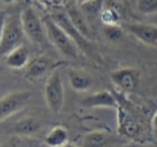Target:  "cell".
<instances>
[{
    "label": "cell",
    "instance_id": "cell-1",
    "mask_svg": "<svg viewBox=\"0 0 157 147\" xmlns=\"http://www.w3.org/2000/svg\"><path fill=\"white\" fill-rule=\"evenodd\" d=\"M43 24L48 40L58 50V52L67 58L78 59L80 50L67 32L51 16L44 18Z\"/></svg>",
    "mask_w": 157,
    "mask_h": 147
},
{
    "label": "cell",
    "instance_id": "cell-2",
    "mask_svg": "<svg viewBox=\"0 0 157 147\" xmlns=\"http://www.w3.org/2000/svg\"><path fill=\"white\" fill-rule=\"evenodd\" d=\"M25 33L22 27L21 17L12 16L6 18L3 30L0 38V56L5 57L12 50L23 44Z\"/></svg>",
    "mask_w": 157,
    "mask_h": 147
},
{
    "label": "cell",
    "instance_id": "cell-3",
    "mask_svg": "<svg viewBox=\"0 0 157 147\" xmlns=\"http://www.w3.org/2000/svg\"><path fill=\"white\" fill-rule=\"evenodd\" d=\"M50 16L67 32V35L73 40L74 43L78 45V50L82 51V52L87 55L88 57H93V59L96 58V53H95V48H94V46H93L92 40L84 37V36L78 30V28H76V27L72 24L71 21H70L67 13L57 12V13H53L52 15H50Z\"/></svg>",
    "mask_w": 157,
    "mask_h": 147
},
{
    "label": "cell",
    "instance_id": "cell-4",
    "mask_svg": "<svg viewBox=\"0 0 157 147\" xmlns=\"http://www.w3.org/2000/svg\"><path fill=\"white\" fill-rule=\"evenodd\" d=\"M44 98L48 110L59 114L65 102V88L59 72H53L48 78L44 86Z\"/></svg>",
    "mask_w": 157,
    "mask_h": 147
},
{
    "label": "cell",
    "instance_id": "cell-5",
    "mask_svg": "<svg viewBox=\"0 0 157 147\" xmlns=\"http://www.w3.org/2000/svg\"><path fill=\"white\" fill-rule=\"evenodd\" d=\"M21 22L24 33L33 43L41 44L44 40V24L31 7H27L21 13Z\"/></svg>",
    "mask_w": 157,
    "mask_h": 147
},
{
    "label": "cell",
    "instance_id": "cell-6",
    "mask_svg": "<svg viewBox=\"0 0 157 147\" xmlns=\"http://www.w3.org/2000/svg\"><path fill=\"white\" fill-rule=\"evenodd\" d=\"M31 93L26 90L12 91L0 98V120L8 118L21 110L30 99Z\"/></svg>",
    "mask_w": 157,
    "mask_h": 147
},
{
    "label": "cell",
    "instance_id": "cell-7",
    "mask_svg": "<svg viewBox=\"0 0 157 147\" xmlns=\"http://www.w3.org/2000/svg\"><path fill=\"white\" fill-rule=\"evenodd\" d=\"M111 80L116 87L125 92H132L140 83V72L133 68H121L111 73Z\"/></svg>",
    "mask_w": 157,
    "mask_h": 147
},
{
    "label": "cell",
    "instance_id": "cell-8",
    "mask_svg": "<svg viewBox=\"0 0 157 147\" xmlns=\"http://www.w3.org/2000/svg\"><path fill=\"white\" fill-rule=\"evenodd\" d=\"M82 105L88 108H117L118 104L115 97L108 90H101L84 98Z\"/></svg>",
    "mask_w": 157,
    "mask_h": 147
},
{
    "label": "cell",
    "instance_id": "cell-9",
    "mask_svg": "<svg viewBox=\"0 0 157 147\" xmlns=\"http://www.w3.org/2000/svg\"><path fill=\"white\" fill-rule=\"evenodd\" d=\"M128 32L146 45L157 44V26L150 24H131L126 27Z\"/></svg>",
    "mask_w": 157,
    "mask_h": 147
},
{
    "label": "cell",
    "instance_id": "cell-10",
    "mask_svg": "<svg viewBox=\"0 0 157 147\" xmlns=\"http://www.w3.org/2000/svg\"><path fill=\"white\" fill-rule=\"evenodd\" d=\"M30 58V52L25 44H21L20 46L12 50L9 54L5 56V62L9 68L14 70H21L26 68Z\"/></svg>",
    "mask_w": 157,
    "mask_h": 147
},
{
    "label": "cell",
    "instance_id": "cell-11",
    "mask_svg": "<svg viewBox=\"0 0 157 147\" xmlns=\"http://www.w3.org/2000/svg\"><path fill=\"white\" fill-rule=\"evenodd\" d=\"M51 67V61L45 56H38L33 60H29L26 66L25 71V78L30 82H35L41 78Z\"/></svg>",
    "mask_w": 157,
    "mask_h": 147
},
{
    "label": "cell",
    "instance_id": "cell-12",
    "mask_svg": "<svg viewBox=\"0 0 157 147\" xmlns=\"http://www.w3.org/2000/svg\"><path fill=\"white\" fill-rule=\"evenodd\" d=\"M118 132L127 138H135L139 134V125L125 108L117 106Z\"/></svg>",
    "mask_w": 157,
    "mask_h": 147
},
{
    "label": "cell",
    "instance_id": "cell-13",
    "mask_svg": "<svg viewBox=\"0 0 157 147\" xmlns=\"http://www.w3.org/2000/svg\"><path fill=\"white\" fill-rule=\"evenodd\" d=\"M69 84L74 91L84 92L92 88L94 85V78L90 73L82 70H70L68 73Z\"/></svg>",
    "mask_w": 157,
    "mask_h": 147
},
{
    "label": "cell",
    "instance_id": "cell-14",
    "mask_svg": "<svg viewBox=\"0 0 157 147\" xmlns=\"http://www.w3.org/2000/svg\"><path fill=\"white\" fill-rule=\"evenodd\" d=\"M40 128H41V123L36 117L26 116L15 123L12 128V132L20 135H33L39 131Z\"/></svg>",
    "mask_w": 157,
    "mask_h": 147
},
{
    "label": "cell",
    "instance_id": "cell-15",
    "mask_svg": "<svg viewBox=\"0 0 157 147\" xmlns=\"http://www.w3.org/2000/svg\"><path fill=\"white\" fill-rule=\"evenodd\" d=\"M44 142L50 147H61L69 142L67 129L63 126H56L45 135Z\"/></svg>",
    "mask_w": 157,
    "mask_h": 147
},
{
    "label": "cell",
    "instance_id": "cell-16",
    "mask_svg": "<svg viewBox=\"0 0 157 147\" xmlns=\"http://www.w3.org/2000/svg\"><path fill=\"white\" fill-rule=\"evenodd\" d=\"M110 135L105 131H92L83 138L81 147H107Z\"/></svg>",
    "mask_w": 157,
    "mask_h": 147
},
{
    "label": "cell",
    "instance_id": "cell-17",
    "mask_svg": "<svg viewBox=\"0 0 157 147\" xmlns=\"http://www.w3.org/2000/svg\"><path fill=\"white\" fill-rule=\"evenodd\" d=\"M67 14H68V16H69L70 21L72 22V24L78 28V30L80 31L84 37H86L87 39L93 41V36H92V33H90V27H88L83 14L78 11V10H76L75 8H72V7H70L69 9H68Z\"/></svg>",
    "mask_w": 157,
    "mask_h": 147
},
{
    "label": "cell",
    "instance_id": "cell-18",
    "mask_svg": "<svg viewBox=\"0 0 157 147\" xmlns=\"http://www.w3.org/2000/svg\"><path fill=\"white\" fill-rule=\"evenodd\" d=\"M103 37L111 43H118L124 39V31L118 25H103Z\"/></svg>",
    "mask_w": 157,
    "mask_h": 147
},
{
    "label": "cell",
    "instance_id": "cell-19",
    "mask_svg": "<svg viewBox=\"0 0 157 147\" xmlns=\"http://www.w3.org/2000/svg\"><path fill=\"white\" fill-rule=\"evenodd\" d=\"M137 9L143 15H153L157 13V0H138Z\"/></svg>",
    "mask_w": 157,
    "mask_h": 147
},
{
    "label": "cell",
    "instance_id": "cell-20",
    "mask_svg": "<svg viewBox=\"0 0 157 147\" xmlns=\"http://www.w3.org/2000/svg\"><path fill=\"white\" fill-rule=\"evenodd\" d=\"M101 21L103 22V25H118L120 15L114 9L108 8L101 13Z\"/></svg>",
    "mask_w": 157,
    "mask_h": 147
},
{
    "label": "cell",
    "instance_id": "cell-21",
    "mask_svg": "<svg viewBox=\"0 0 157 147\" xmlns=\"http://www.w3.org/2000/svg\"><path fill=\"white\" fill-rule=\"evenodd\" d=\"M43 6L48 8H58L63 5V0H39Z\"/></svg>",
    "mask_w": 157,
    "mask_h": 147
},
{
    "label": "cell",
    "instance_id": "cell-22",
    "mask_svg": "<svg viewBox=\"0 0 157 147\" xmlns=\"http://www.w3.org/2000/svg\"><path fill=\"white\" fill-rule=\"evenodd\" d=\"M152 130H153V132H154V134L157 135V111L154 114L153 119H152Z\"/></svg>",
    "mask_w": 157,
    "mask_h": 147
},
{
    "label": "cell",
    "instance_id": "cell-23",
    "mask_svg": "<svg viewBox=\"0 0 157 147\" xmlns=\"http://www.w3.org/2000/svg\"><path fill=\"white\" fill-rule=\"evenodd\" d=\"M5 22H6V16L0 14V38H1V33L3 30V26H5Z\"/></svg>",
    "mask_w": 157,
    "mask_h": 147
},
{
    "label": "cell",
    "instance_id": "cell-24",
    "mask_svg": "<svg viewBox=\"0 0 157 147\" xmlns=\"http://www.w3.org/2000/svg\"><path fill=\"white\" fill-rule=\"evenodd\" d=\"M97 0H76V2L81 6H86V5H90V3L95 2Z\"/></svg>",
    "mask_w": 157,
    "mask_h": 147
},
{
    "label": "cell",
    "instance_id": "cell-25",
    "mask_svg": "<svg viewBox=\"0 0 157 147\" xmlns=\"http://www.w3.org/2000/svg\"><path fill=\"white\" fill-rule=\"evenodd\" d=\"M61 147H76L74 144H72V143H70V142H68V143H66L65 145H63Z\"/></svg>",
    "mask_w": 157,
    "mask_h": 147
},
{
    "label": "cell",
    "instance_id": "cell-26",
    "mask_svg": "<svg viewBox=\"0 0 157 147\" xmlns=\"http://www.w3.org/2000/svg\"><path fill=\"white\" fill-rule=\"evenodd\" d=\"M0 1H2V2H5V3H12V2H14L15 0H0Z\"/></svg>",
    "mask_w": 157,
    "mask_h": 147
},
{
    "label": "cell",
    "instance_id": "cell-27",
    "mask_svg": "<svg viewBox=\"0 0 157 147\" xmlns=\"http://www.w3.org/2000/svg\"><path fill=\"white\" fill-rule=\"evenodd\" d=\"M0 147H10V146H9V144H2Z\"/></svg>",
    "mask_w": 157,
    "mask_h": 147
}]
</instances>
